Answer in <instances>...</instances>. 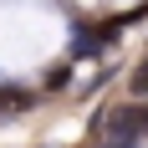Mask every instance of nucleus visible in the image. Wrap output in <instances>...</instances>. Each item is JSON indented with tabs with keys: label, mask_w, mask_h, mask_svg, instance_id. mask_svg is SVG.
Segmentation results:
<instances>
[{
	"label": "nucleus",
	"mask_w": 148,
	"mask_h": 148,
	"mask_svg": "<svg viewBox=\"0 0 148 148\" xmlns=\"http://www.w3.org/2000/svg\"><path fill=\"white\" fill-rule=\"evenodd\" d=\"M26 107V92H0V118H15Z\"/></svg>",
	"instance_id": "1"
},
{
	"label": "nucleus",
	"mask_w": 148,
	"mask_h": 148,
	"mask_svg": "<svg viewBox=\"0 0 148 148\" xmlns=\"http://www.w3.org/2000/svg\"><path fill=\"white\" fill-rule=\"evenodd\" d=\"M133 92H138V97H143V92H148V61H143V66H138V72H133Z\"/></svg>",
	"instance_id": "2"
}]
</instances>
